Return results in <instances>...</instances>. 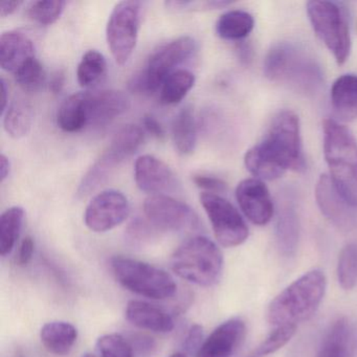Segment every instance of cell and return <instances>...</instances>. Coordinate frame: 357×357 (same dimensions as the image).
<instances>
[{"instance_id":"1","label":"cell","mask_w":357,"mask_h":357,"mask_svg":"<svg viewBox=\"0 0 357 357\" xmlns=\"http://www.w3.org/2000/svg\"><path fill=\"white\" fill-rule=\"evenodd\" d=\"M244 165L260 181H275L287 170H303L305 160L298 116L291 110L279 112L263 141L246 152Z\"/></svg>"},{"instance_id":"2","label":"cell","mask_w":357,"mask_h":357,"mask_svg":"<svg viewBox=\"0 0 357 357\" xmlns=\"http://www.w3.org/2000/svg\"><path fill=\"white\" fill-rule=\"evenodd\" d=\"M326 288L327 279L323 271H307L271 301L266 312L269 325L277 328L308 321L319 309Z\"/></svg>"},{"instance_id":"3","label":"cell","mask_w":357,"mask_h":357,"mask_svg":"<svg viewBox=\"0 0 357 357\" xmlns=\"http://www.w3.org/2000/svg\"><path fill=\"white\" fill-rule=\"evenodd\" d=\"M263 70L271 82L289 85L304 95H314L324 82L323 72L314 58L294 43L273 45L265 57Z\"/></svg>"},{"instance_id":"4","label":"cell","mask_w":357,"mask_h":357,"mask_svg":"<svg viewBox=\"0 0 357 357\" xmlns=\"http://www.w3.org/2000/svg\"><path fill=\"white\" fill-rule=\"evenodd\" d=\"M324 154L330 178L340 195L357 208V142L333 119L324 121Z\"/></svg>"},{"instance_id":"5","label":"cell","mask_w":357,"mask_h":357,"mask_svg":"<svg viewBox=\"0 0 357 357\" xmlns=\"http://www.w3.org/2000/svg\"><path fill=\"white\" fill-rule=\"evenodd\" d=\"M170 265L181 279L202 287H211L218 283L222 275V252L208 238L194 236L175 250Z\"/></svg>"},{"instance_id":"6","label":"cell","mask_w":357,"mask_h":357,"mask_svg":"<svg viewBox=\"0 0 357 357\" xmlns=\"http://www.w3.org/2000/svg\"><path fill=\"white\" fill-rule=\"evenodd\" d=\"M197 51L196 41L190 36H181L156 50L145 68L131 78L129 89L139 95H152L160 89L166 79L179 66L187 63Z\"/></svg>"},{"instance_id":"7","label":"cell","mask_w":357,"mask_h":357,"mask_svg":"<svg viewBox=\"0 0 357 357\" xmlns=\"http://www.w3.org/2000/svg\"><path fill=\"white\" fill-rule=\"evenodd\" d=\"M144 139L143 130L137 125L129 124L122 127L83 176L77 191L79 197H86L103 185L116 169L139 149Z\"/></svg>"},{"instance_id":"8","label":"cell","mask_w":357,"mask_h":357,"mask_svg":"<svg viewBox=\"0 0 357 357\" xmlns=\"http://www.w3.org/2000/svg\"><path fill=\"white\" fill-rule=\"evenodd\" d=\"M112 268L116 281L139 296L152 300H165L176 294L174 278L149 263L116 257L112 260Z\"/></svg>"},{"instance_id":"9","label":"cell","mask_w":357,"mask_h":357,"mask_svg":"<svg viewBox=\"0 0 357 357\" xmlns=\"http://www.w3.org/2000/svg\"><path fill=\"white\" fill-rule=\"evenodd\" d=\"M307 14L315 34L337 64L346 63L350 55L351 36L342 9L331 1L312 0L307 3Z\"/></svg>"},{"instance_id":"10","label":"cell","mask_w":357,"mask_h":357,"mask_svg":"<svg viewBox=\"0 0 357 357\" xmlns=\"http://www.w3.org/2000/svg\"><path fill=\"white\" fill-rule=\"evenodd\" d=\"M142 3L125 0L116 3L106 26L108 47L119 66L130 59L137 47L141 24Z\"/></svg>"},{"instance_id":"11","label":"cell","mask_w":357,"mask_h":357,"mask_svg":"<svg viewBox=\"0 0 357 357\" xmlns=\"http://www.w3.org/2000/svg\"><path fill=\"white\" fill-rule=\"evenodd\" d=\"M200 202L210 219L217 241L225 248L241 245L248 238V227L237 208L218 194L204 192Z\"/></svg>"},{"instance_id":"12","label":"cell","mask_w":357,"mask_h":357,"mask_svg":"<svg viewBox=\"0 0 357 357\" xmlns=\"http://www.w3.org/2000/svg\"><path fill=\"white\" fill-rule=\"evenodd\" d=\"M144 213L158 231L181 233L199 229L200 221L195 211L165 194L149 196L144 202Z\"/></svg>"},{"instance_id":"13","label":"cell","mask_w":357,"mask_h":357,"mask_svg":"<svg viewBox=\"0 0 357 357\" xmlns=\"http://www.w3.org/2000/svg\"><path fill=\"white\" fill-rule=\"evenodd\" d=\"M130 213L128 199L116 190L96 195L85 210V225L96 233H105L122 225Z\"/></svg>"},{"instance_id":"14","label":"cell","mask_w":357,"mask_h":357,"mask_svg":"<svg viewBox=\"0 0 357 357\" xmlns=\"http://www.w3.org/2000/svg\"><path fill=\"white\" fill-rule=\"evenodd\" d=\"M315 199L321 214L338 229L351 231L357 227V212L340 195L329 175H321L315 187Z\"/></svg>"},{"instance_id":"15","label":"cell","mask_w":357,"mask_h":357,"mask_svg":"<svg viewBox=\"0 0 357 357\" xmlns=\"http://www.w3.org/2000/svg\"><path fill=\"white\" fill-rule=\"evenodd\" d=\"M236 199L246 218L254 225H267L273 216V202L266 185L257 178L242 181L236 189Z\"/></svg>"},{"instance_id":"16","label":"cell","mask_w":357,"mask_h":357,"mask_svg":"<svg viewBox=\"0 0 357 357\" xmlns=\"http://www.w3.org/2000/svg\"><path fill=\"white\" fill-rule=\"evenodd\" d=\"M135 179L141 191L152 195L168 193L177 187L173 171L153 155H142L135 160Z\"/></svg>"},{"instance_id":"17","label":"cell","mask_w":357,"mask_h":357,"mask_svg":"<svg viewBox=\"0 0 357 357\" xmlns=\"http://www.w3.org/2000/svg\"><path fill=\"white\" fill-rule=\"evenodd\" d=\"M246 335V325L239 317L219 325L202 342L196 357H231Z\"/></svg>"},{"instance_id":"18","label":"cell","mask_w":357,"mask_h":357,"mask_svg":"<svg viewBox=\"0 0 357 357\" xmlns=\"http://www.w3.org/2000/svg\"><path fill=\"white\" fill-rule=\"evenodd\" d=\"M278 208L275 241L282 256H296L300 241V220L291 192H283Z\"/></svg>"},{"instance_id":"19","label":"cell","mask_w":357,"mask_h":357,"mask_svg":"<svg viewBox=\"0 0 357 357\" xmlns=\"http://www.w3.org/2000/svg\"><path fill=\"white\" fill-rule=\"evenodd\" d=\"M356 348V326L348 317H340L324 334L317 357H353Z\"/></svg>"},{"instance_id":"20","label":"cell","mask_w":357,"mask_h":357,"mask_svg":"<svg viewBox=\"0 0 357 357\" xmlns=\"http://www.w3.org/2000/svg\"><path fill=\"white\" fill-rule=\"evenodd\" d=\"M35 57L33 41L20 31H8L0 36V66L15 74L28 60Z\"/></svg>"},{"instance_id":"21","label":"cell","mask_w":357,"mask_h":357,"mask_svg":"<svg viewBox=\"0 0 357 357\" xmlns=\"http://www.w3.org/2000/svg\"><path fill=\"white\" fill-rule=\"evenodd\" d=\"M130 107L128 96L119 91L91 93L89 125L104 127L124 114Z\"/></svg>"},{"instance_id":"22","label":"cell","mask_w":357,"mask_h":357,"mask_svg":"<svg viewBox=\"0 0 357 357\" xmlns=\"http://www.w3.org/2000/svg\"><path fill=\"white\" fill-rule=\"evenodd\" d=\"M125 314L127 321L141 329L155 333H169L174 329V321L168 312L143 301H130Z\"/></svg>"},{"instance_id":"23","label":"cell","mask_w":357,"mask_h":357,"mask_svg":"<svg viewBox=\"0 0 357 357\" xmlns=\"http://www.w3.org/2000/svg\"><path fill=\"white\" fill-rule=\"evenodd\" d=\"M91 93H77L64 100L57 114V124L66 132H78L89 125Z\"/></svg>"},{"instance_id":"24","label":"cell","mask_w":357,"mask_h":357,"mask_svg":"<svg viewBox=\"0 0 357 357\" xmlns=\"http://www.w3.org/2000/svg\"><path fill=\"white\" fill-rule=\"evenodd\" d=\"M331 106L334 116L342 122L357 119V76L344 75L331 87Z\"/></svg>"},{"instance_id":"25","label":"cell","mask_w":357,"mask_h":357,"mask_svg":"<svg viewBox=\"0 0 357 357\" xmlns=\"http://www.w3.org/2000/svg\"><path fill=\"white\" fill-rule=\"evenodd\" d=\"M40 338L43 346L50 352L55 355H66L76 344L78 330L68 321H50L41 328Z\"/></svg>"},{"instance_id":"26","label":"cell","mask_w":357,"mask_h":357,"mask_svg":"<svg viewBox=\"0 0 357 357\" xmlns=\"http://www.w3.org/2000/svg\"><path fill=\"white\" fill-rule=\"evenodd\" d=\"M3 116V128L13 139H22L32 130L34 112L32 106L24 100L12 102Z\"/></svg>"},{"instance_id":"27","label":"cell","mask_w":357,"mask_h":357,"mask_svg":"<svg viewBox=\"0 0 357 357\" xmlns=\"http://www.w3.org/2000/svg\"><path fill=\"white\" fill-rule=\"evenodd\" d=\"M255 20L250 13L241 10L225 12L216 22V33L225 40H242L254 30Z\"/></svg>"},{"instance_id":"28","label":"cell","mask_w":357,"mask_h":357,"mask_svg":"<svg viewBox=\"0 0 357 357\" xmlns=\"http://www.w3.org/2000/svg\"><path fill=\"white\" fill-rule=\"evenodd\" d=\"M172 137L177 151L183 155L191 154L197 142V127L191 107H185L175 116L172 123Z\"/></svg>"},{"instance_id":"29","label":"cell","mask_w":357,"mask_h":357,"mask_svg":"<svg viewBox=\"0 0 357 357\" xmlns=\"http://www.w3.org/2000/svg\"><path fill=\"white\" fill-rule=\"evenodd\" d=\"M26 213L20 206L8 208L0 217V254L6 257L11 254L20 238Z\"/></svg>"},{"instance_id":"30","label":"cell","mask_w":357,"mask_h":357,"mask_svg":"<svg viewBox=\"0 0 357 357\" xmlns=\"http://www.w3.org/2000/svg\"><path fill=\"white\" fill-rule=\"evenodd\" d=\"M195 84V76L187 70H178L168 77L160 89L162 105L181 103Z\"/></svg>"},{"instance_id":"31","label":"cell","mask_w":357,"mask_h":357,"mask_svg":"<svg viewBox=\"0 0 357 357\" xmlns=\"http://www.w3.org/2000/svg\"><path fill=\"white\" fill-rule=\"evenodd\" d=\"M107 72V62L103 54L91 50L83 55L77 70L79 84L84 89H91L99 84Z\"/></svg>"},{"instance_id":"32","label":"cell","mask_w":357,"mask_h":357,"mask_svg":"<svg viewBox=\"0 0 357 357\" xmlns=\"http://www.w3.org/2000/svg\"><path fill=\"white\" fill-rule=\"evenodd\" d=\"M338 284L344 290L357 286V243L351 242L340 250L337 261Z\"/></svg>"},{"instance_id":"33","label":"cell","mask_w":357,"mask_h":357,"mask_svg":"<svg viewBox=\"0 0 357 357\" xmlns=\"http://www.w3.org/2000/svg\"><path fill=\"white\" fill-rule=\"evenodd\" d=\"M16 82L20 89L29 93H35L41 89L47 80L45 68L36 57L28 60L14 74Z\"/></svg>"},{"instance_id":"34","label":"cell","mask_w":357,"mask_h":357,"mask_svg":"<svg viewBox=\"0 0 357 357\" xmlns=\"http://www.w3.org/2000/svg\"><path fill=\"white\" fill-rule=\"evenodd\" d=\"M296 332V326L294 325L275 328L273 331L248 355V357H267L273 354L289 342Z\"/></svg>"},{"instance_id":"35","label":"cell","mask_w":357,"mask_h":357,"mask_svg":"<svg viewBox=\"0 0 357 357\" xmlns=\"http://www.w3.org/2000/svg\"><path fill=\"white\" fill-rule=\"evenodd\" d=\"M66 3L63 0H39L31 3L28 15L43 26L55 24L63 13Z\"/></svg>"},{"instance_id":"36","label":"cell","mask_w":357,"mask_h":357,"mask_svg":"<svg viewBox=\"0 0 357 357\" xmlns=\"http://www.w3.org/2000/svg\"><path fill=\"white\" fill-rule=\"evenodd\" d=\"M102 357H133L132 346L120 334H106L98 340Z\"/></svg>"},{"instance_id":"37","label":"cell","mask_w":357,"mask_h":357,"mask_svg":"<svg viewBox=\"0 0 357 357\" xmlns=\"http://www.w3.org/2000/svg\"><path fill=\"white\" fill-rule=\"evenodd\" d=\"M156 229L148 220L135 219L127 227L126 240L133 246H143L150 243L156 237Z\"/></svg>"},{"instance_id":"38","label":"cell","mask_w":357,"mask_h":357,"mask_svg":"<svg viewBox=\"0 0 357 357\" xmlns=\"http://www.w3.org/2000/svg\"><path fill=\"white\" fill-rule=\"evenodd\" d=\"M193 181L198 188L204 189L208 193H220L227 190V183L219 177L208 174H196L193 176Z\"/></svg>"},{"instance_id":"39","label":"cell","mask_w":357,"mask_h":357,"mask_svg":"<svg viewBox=\"0 0 357 357\" xmlns=\"http://www.w3.org/2000/svg\"><path fill=\"white\" fill-rule=\"evenodd\" d=\"M204 329L200 325H193L190 328L185 342H183V348L188 353H197L204 342Z\"/></svg>"},{"instance_id":"40","label":"cell","mask_w":357,"mask_h":357,"mask_svg":"<svg viewBox=\"0 0 357 357\" xmlns=\"http://www.w3.org/2000/svg\"><path fill=\"white\" fill-rule=\"evenodd\" d=\"M35 252V241L32 237L28 236L22 240L17 254V264L20 266H26L32 260Z\"/></svg>"},{"instance_id":"41","label":"cell","mask_w":357,"mask_h":357,"mask_svg":"<svg viewBox=\"0 0 357 357\" xmlns=\"http://www.w3.org/2000/svg\"><path fill=\"white\" fill-rule=\"evenodd\" d=\"M144 128L148 133L155 137V139H162L165 137V130L162 124L154 118L151 114H146L143 119Z\"/></svg>"},{"instance_id":"42","label":"cell","mask_w":357,"mask_h":357,"mask_svg":"<svg viewBox=\"0 0 357 357\" xmlns=\"http://www.w3.org/2000/svg\"><path fill=\"white\" fill-rule=\"evenodd\" d=\"M135 342H137V349L142 354H149L155 349V342L153 338L148 336H139L135 338Z\"/></svg>"},{"instance_id":"43","label":"cell","mask_w":357,"mask_h":357,"mask_svg":"<svg viewBox=\"0 0 357 357\" xmlns=\"http://www.w3.org/2000/svg\"><path fill=\"white\" fill-rule=\"evenodd\" d=\"M22 3H24L20 1V0H11V1L5 0V1L0 3V16L3 18L12 15V14L15 13L20 9Z\"/></svg>"},{"instance_id":"44","label":"cell","mask_w":357,"mask_h":357,"mask_svg":"<svg viewBox=\"0 0 357 357\" xmlns=\"http://www.w3.org/2000/svg\"><path fill=\"white\" fill-rule=\"evenodd\" d=\"M64 83H66V75L62 70H58L52 77L51 82H50V89H51L52 93L57 95L63 89Z\"/></svg>"},{"instance_id":"45","label":"cell","mask_w":357,"mask_h":357,"mask_svg":"<svg viewBox=\"0 0 357 357\" xmlns=\"http://www.w3.org/2000/svg\"><path fill=\"white\" fill-rule=\"evenodd\" d=\"M10 171H11V164H10L9 158L5 154H1L0 155V181L1 183H3L9 176Z\"/></svg>"},{"instance_id":"46","label":"cell","mask_w":357,"mask_h":357,"mask_svg":"<svg viewBox=\"0 0 357 357\" xmlns=\"http://www.w3.org/2000/svg\"><path fill=\"white\" fill-rule=\"evenodd\" d=\"M0 84H1V114H5L6 110L8 108V87L7 83H6L5 79L1 78V81H0Z\"/></svg>"},{"instance_id":"47","label":"cell","mask_w":357,"mask_h":357,"mask_svg":"<svg viewBox=\"0 0 357 357\" xmlns=\"http://www.w3.org/2000/svg\"><path fill=\"white\" fill-rule=\"evenodd\" d=\"M239 51L241 59L243 60L244 62L250 61V58H252V56H250V53H252L250 47H248V45H243L240 47Z\"/></svg>"},{"instance_id":"48","label":"cell","mask_w":357,"mask_h":357,"mask_svg":"<svg viewBox=\"0 0 357 357\" xmlns=\"http://www.w3.org/2000/svg\"><path fill=\"white\" fill-rule=\"evenodd\" d=\"M170 357H188L187 355L183 354V353H175V354L171 355Z\"/></svg>"},{"instance_id":"49","label":"cell","mask_w":357,"mask_h":357,"mask_svg":"<svg viewBox=\"0 0 357 357\" xmlns=\"http://www.w3.org/2000/svg\"><path fill=\"white\" fill-rule=\"evenodd\" d=\"M82 357H96L95 355L91 354V353H85Z\"/></svg>"},{"instance_id":"50","label":"cell","mask_w":357,"mask_h":357,"mask_svg":"<svg viewBox=\"0 0 357 357\" xmlns=\"http://www.w3.org/2000/svg\"><path fill=\"white\" fill-rule=\"evenodd\" d=\"M356 31H357V22H356Z\"/></svg>"}]
</instances>
